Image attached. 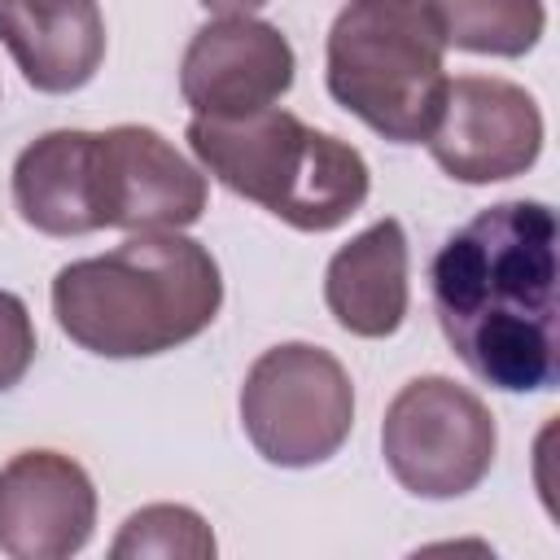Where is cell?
<instances>
[{"instance_id":"4","label":"cell","mask_w":560,"mask_h":560,"mask_svg":"<svg viewBox=\"0 0 560 560\" xmlns=\"http://www.w3.org/2000/svg\"><path fill=\"white\" fill-rule=\"evenodd\" d=\"M337 105L394 144H420L446 96V39L429 0H350L324 48Z\"/></svg>"},{"instance_id":"12","label":"cell","mask_w":560,"mask_h":560,"mask_svg":"<svg viewBox=\"0 0 560 560\" xmlns=\"http://www.w3.org/2000/svg\"><path fill=\"white\" fill-rule=\"evenodd\" d=\"M13 206L44 236L101 232L96 131H48L13 162Z\"/></svg>"},{"instance_id":"14","label":"cell","mask_w":560,"mask_h":560,"mask_svg":"<svg viewBox=\"0 0 560 560\" xmlns=\"http://www.w3.org/2000/svg\"><path fill=\"white\" fill-rule=\"evenodd\" d=\"M446 48L481 57H525L547 26L542 0H429Z\"/></svg>"},{"instance_id":"9","label":"cell","mask_w":560,"mask_h":560,"mask_svg":"<svg viewBox=\"0 0 560 560\" xmlns=\"http://www.w3.org/2000/svg\"><path fill=\"white\" fill-rule=\"evenodd\" d=\"M293 88V48L280 26L249 13L206 22L179 61V92L192 118H245Z\"/></svg>"},{"instance_id":"3","label":"cell","mask_w":560,"mask_h":560,"mask_svg":"<svg viewBox=\"0 0 560 560\" xmlns=\"http://www.w3.org/2000/svg\"><path fill=\"white\" fill-rule=\"evenodd\" d=\"M188 144L223 188L258 201L298 232L341 228L372 188L354 144L306 127L280 105L245 118H192Z\"/></svg>"},{"instance_id":"13","label":"cell","mask_w":560,"mask_h":560,"mask_svg":"<svg viewBox=\"0 0 560 560\" xmlns=\"http://www.w3.org/2000/svg\"><path fill=\"white\" fill-rule=\"evenodd\" d=\"M324 302L354 337H394L407 319V236L398 219H376L346 241L324 271Z\"/></svg>"},{"instance_id":"7","label":"cell","mask_w":560,"mask_h":560,"mask_svg":"<svg viewBox=\"0 0 560 560\" xmlns=\"http://www.w3.org/2000/svg\"><path fill=\"white\" fill-rule=\"evenodd\" d=\"M433 162L459 184H499L525 175L542 153L538 101L494 74L446 79L433 131L424 136Z\"/></svg>"},{"instance_id":"8","label":"cell","mask_w":560,"mask_h":560,"mask_svg":"<svg viewBox=\"0 0 560 560\" xmlns=\"http://www.w3.org/2000/svg\"><path fill=\"white\" fill-rule=\"evenodd\" d=\"M101 223L122 232H179L206 210V175L153 127L96 131Z\"/></svg>"},{"instance_id":"17","label":"cell","mask_w":560,"mask_h":560,"mask_svg":"<svg viewBox=\"0 0 560 560\" xmlns=\"http://www.w3.org/2000/svg\"><path fill=\"white\" fill-rule=\"evenodd\" d=\"M206 9H214V13H254L258 4H267V0H201Z\"/></svg>"},{"instance_id":"2","label":"cell","mask_w":560,"mask_h":560,"mask_svg":"<svg viewBox=\"0 0 560 560\" xmlns=\"http://www.w3.org/2000/svg\"><path fill=\"white\" fill-rule=\"evenodd\" d=\"M223 306L214 254L179 232H131L52 276L61 332L105 359H149L201 337Z\"/></svg>"},{"instance_id":"11","label":"cell","mask_w":560,"mask_h":560,"mask_svg":"<svg viewBox=\"0 0 560 560\" xmlns=\"http://www.w3.org/2000/svg\"><path fill=\"white\" fill-rule=\"evenodd\" d=\"M0 39L35 92H79L105 57L96 0H0Z\"/></svg>"},{"instance_id":"1","label":"cell","mask_w":560,"mask_h":560,"mask_svg":"<svg viewBox=\"0 0 560 560\" xmlns=\"http://www.w3.org/2000/svg\"><path fill=\"white\" fill-rule=\"evenodd\" d=\"M556 214L525 197L481 210L438 249L429 289L442 337L486 385H556Z\"/></svg>"},{"instance_id":"5","label":"cell","mask_w":560,"mask_h":560,"mask_svg":"<svg viewBox=\"0 0 560 560\" xmlns=\"http://www.w3.org/2000/svg\"><path fill=\"white\" fill-rule=\"evenodd\" d=\"M241 424L267 464L315 468L332 459L354 429V385L346 368L311 341L271 346L245 372Z\"/></svg>"},{"instance_id":"16","label":"cell","mask_w":560,"mask_h":560,"mask_svg":"<svg viewBox=\"0 0 560 560\" xmlns=\"http://www.w3.org/2000/svg\"><path fill=\"white\" fill-rule=\"evenodd\" d=\"M35 363V324L18 293L0 289V394L13 389Z\"/></svg>"},{"instance_id":"15","label":"cell","mask_w":560,"mask_h":560,"mask_svg":"<svg viewBox=\"0 0 560 560\" xmlns=\"http://www.w3.org/2000/svg\"><path fill=\"white\" fill-rule=\"evenodd\" d=\"M219 551L210 525L184 508V503H149L131 512L109 547L114 560H140V556H162V560H210Z\"/></svg>"},{"instance_id":"10","label":"cell","mask_w":560,"mask_h":560,"mask_svg":"<svg viewBox=\"0 0 560 560\" xmlns=\"http://www.w3.org/2000/svg\"><path fill=\"white\" fill-rule=\"evenodd\" d=\"M96 490L61 451H22L0 468V551L13 560H66L88 547Z\"/></svg>"},{"instance_id":"6","label":"cell","mask_w":560,"mask_h":560,"mask_svg":"<svg viewBox=\"0 0 560 560\" xmlns=\"http://www.w3.org/2000/svg\"><path fill=\"white\" fill-rule=\"evenodd\" d=\"M394 481L420 499H459L486 481L499 451L490 407L451 376L407 381L381 420Z\"/></svg>"}]
</instances>
